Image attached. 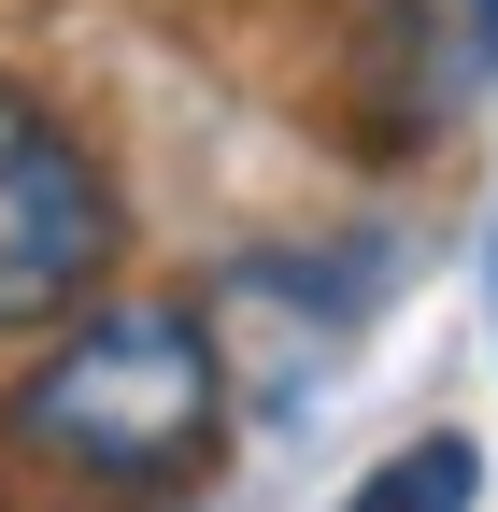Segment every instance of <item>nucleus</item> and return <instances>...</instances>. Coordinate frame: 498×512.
I'll return each instance as SVG.
<instances>
[{"mask_svg": "<svg viewBox=\"0 0 498 512\" xmlns=\"http://www.w3.org/2000/svg\"><path fill=\"white\" fill-rule=\"evenodd\" d=\"M470 498H484V456L456 427H427V441H399V456H370L342 512H470Z\"/></svg>", "mask_w": 498, "mask_h": 512, "instance_id": "obj_4", "label": "nucleus"}, {"mask_svg": "<svg viewBox=\"0 0 498 512\" xmlns=\"http://www.w3.org/2000/svg\"><path fill=\"white\" fill-rule=\"evenodd\" d=\"M484 299H498V256H484Z\"/></svg>", "mask_w": 498, "mask_h": 512, "instance_id": "obj_6", "label": "nucleus"}, {"mask_svg": "<svg viewBox=\"0 0 498 512\" xmlns=\"http://www.w3.org/2000/svg\"><path fill=\"white\" fill-rule=\"evenodd\" d=\"M484 86V29L456 15V0H342V29H328V128H342V157H427L442 128L470 114Z\"/></svg>", "mask_w": 498, "mask_h": 512, "instance_id": "obj_3", "label": "nucleus"}, {"mask_svg": "<svg viewBox=\"0 0 498 512\" xmlns=\"http://www.w3.org/2000/svg\"><path fill=\"white\" fill-rule=\"evenodd\" d=\"M470 29H484V57H498V0H470Z\"/></svg>", "mask_w": 498, "mask_h": 512, "instance_id": "obj_5", "label": "nucleus"}, {"mask_svg": "<svg viewBox=\"0 0 498 512\" xmlns=\"http://www.w3.org/2000/svg\"><path fill=\"white\" fill-rule=\"evenodd\" d=\"M114 256H129V200L100 128L57 86L0 72V342H43L86 299H114Z\"/></svg>", "mask_w": 498, "mask_h": 512, "instance_id": "obj_2", "label": "nucleus"}, {"mask_svg": "<svg viewBox=\"0 0 498 512\" xmlns=\"http://www.w3.org/2000/svg\"><path fill=\"white\" fill-rule=\"evenodd\" d=\"M228 441V356L185 285H114L0 370V484L72 512H157Z\"/></svg>", "mask_w": 498, "mask_h": 512, "instance_id": "obj_1", "label": "nucleus"}]
</instances>
